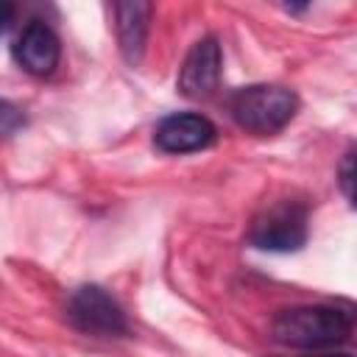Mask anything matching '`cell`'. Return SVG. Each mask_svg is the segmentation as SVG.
<instances>
[{
  "instance_id": "11",
  "label": "cell",
  "mask_w": 357,
  "mask_h": 357,
  "mask_svg": "<svg viewBox=\"0 0 357 357\" xmlns=\"http://www.w3.org/2000/svg\"><path fill=\"white\" fill-rule=\"evenodd\" d=\"M11 22H14V6L0 0V36L11 28Z\"/></svg>"
},
{
  "instance_id": "8",
  "label": "cell",
  "mask_w": 357,
  "mask_h": 357,
  "mask_svg": "<svg viewBox=\"0 0 357 357\" xmlns=\"http://www.w3.org/2000/svg\"><path fill=\"white\" fill-rule=\"evenodd\" d=\"M114 11V33L117 47L128 64H139L148 42V25H151V3L145 0H123L112 6Z\"/></svg>"
},
{
  "instance_id": "7",
  "label": "cell",
  "mask_w": 357,
  "mask_h": 357,
  "mask_svg": "<svg viewBox=\"0 0 357 357\" xmlns=\"http://www.w3.org/2000/svg\"><path fill=\"white\" fill-rule=\"evenodd\" d=\"M11 56L14 61L28 73V75H36V78H45L50 75L56 67H59V59H61V42L56 36V31L42 22V20H31L14 39L11 45Z\"/></svg>"
},
{
  "instance_id": "12",
  "label": "cell",
  "mask_w": 357,
  "mask_h": 357,
  "mask_svg": "<svg viewBox=\"0 0 357 357\" xmlns=\"http://www.w3.org/2000/svg\"><path fill=\"white\" fill-rule=\"evenodd\" d=\"M304 357H351L349 351H329V354H304Z\"/></svg>"
},
{
  "instance_id": "6",
  "label": "cell",
  "mask_w": 357,
  "mask_h": 357,
  "mask_svg": "<svg viewBox=\"0 0 357 357\" xmlns=\"http://www.w3.org/2000/svg\"><path fill=\"white\" fill-rule=\"evenodd\" d=\"M218 131L209 117L195 112H176L156 123L153 128V145L165 153H192L204 151L215 142Z\"/></svg>"
},
{
  "instance_id": "2",
  "label": "cell",
  "mask_w": 357,
  "mask_h": 357,
  "mask_svg": "<svg viewBox=\"0 0 357 357\" xmlns=\"http://www.w3.org/2000/svg\"><path fill=\"white\" fill-rule=\"evenodd\" d=\"M229 112L234 123L257 137L279 134L298 112V98L287 86L276 84H251L240 86L229 98Z\"/></svg>"
},
{
  "instance_id": "4",
  "label": "cell",
  "mask_w": 357,
  "mask_h": 357,
  "mask_svg": "<svg viewBox=\"0 0 357 357\" xmlns=\"http://www.w3.org/2000/svg\"><path fill=\"white\" fill-rule=\"evenodd\" d=\"M67 321L95 337H123L128 335V318L117 298L100 284H81L67 298Z\"/></svg>"
},
{
  "instance_id": "5",
  "label": "cell",
  "mask_w": 357,
  "mask_h": 357,
  "mask_svg": "<svg viewBox=\"0 0 357 357\" xmlns=\"http://www.w3.org/2000/svg\"><path fill=\"white\" fill-rule=\"evenodd\" d=\"M220 67H223V53H220L218 39L215 36L198 39L187 50V56L178 67V78H176L178 92L192 100L209 98L220 84Z\"/></svg>"
},
{
  "instance_id": "3",
  "label": "cell",
  "mask_w": 357,
  "mask_h": 357,
  "mask_svg": "<svg viewBox=\"0 0 357 357\" xmlns=\"http://www.w3.org/2000/svg\"><path fill=\"white\" fill-rule=\"evenodd\" d=\"M310 234V209L301 201L282 198L271 206H265L248 229V243L259 251L273 254H290L298 251L307 243Z\"/></svg>"
},
{
  "instance_id": "1",
  "label": "cell",
  "mask_w": 357,
  "mask_h": 357,
  "mask_svg": "<svg viewBox=\"0 0 357 357\" xmlns=\"http://www.w3.org/2000/svg\"><path fill=\"white\" fill-rule=\"evenodd\" d=\"M354 315L349 307L337 304H301L276 312L271 335L276 343L304 351L335 349L351 337Z\"/></svg>"
},
{
  "instance_id": "10",
  "label": "cell",
  "mask_w": 357,
  "mask_h": 357,
  "mask_svg": "<svg viewBox=\"0 0 357 357\" xmlns=\"http://www.w3.org/2000/svg\"><path fill=\"white\" fill-rule=\"evenodd\" d=\"M22 123H25L22 112H20L14 103H8V100H0V137H8V134H14V131H17Z\"/></svg>"
},
{
  "instance_id": "9",
  "label": "cell",
  "mask_w": 357,
  "mask_h": 357,
  "mask_svg": "<svg viewBox=\"0 0 357 357\" xmlns=\"http://www.w3.org/2000/svg\"><path fill=\"white\" fill-rule=\"evenodd\" d=\"M337 184H340V192L349 204H354V148H349L340 159V167H337Z\"/></svg>"
}]
</instances>
